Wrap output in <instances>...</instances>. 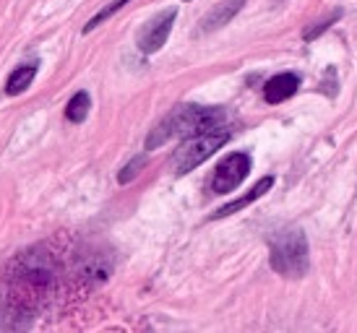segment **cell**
Here are the masks:
<instances>
[{
  "label": "cell",
  "mask_w": 357,
  "mask_h": 333,
  "mask_svg": "<svg viewBox=\"0 0 357 333\" xmlns=\"http://www.w3.org/2000/svg\"><path fill=\"white\" fill-rule=\"evenodd\" d=\"M222 123H225V109L222 107L180 104L157 127H151L149 138H146V151H154L172 138H188L199 136V133H208V130H219Z\"/></svg>",
  "instance_id": "6da1fadb"
},
{
  "label": "cell",
  "mask_w": 357,
  "mask_h": 333,
  "mask_svg": "<svg viewBox=\"0 0 357 333\" xmlns=\"http://www.w3.org/2000/svg\"><path fill=\"white\" fill-rule=\"evenodd\" d=\"M268 265L284 279H303L310 271L307 237L300 226H284L268 235Z\"/></svg>",
  "instance_id": "7a4b0ae2"
},
{
  "label": "cell",
  "mask_w": 357,
  "mask_h": 333,
  "mask_svg": "<svg viewBox=\"0 0 357 333\" xmlns=\"http://www.w3.org/2000/svg\"><path fill=\"white\" fill-rule=\"evenodd\" d=\"M227 141H229V133L222 130V127L219 130H208V133H199V136H188L183 141V146L175 151V157H172L175 175L178 177L188 175L190 169H196L208 157H214Z\"/></svg>",
  "instance_id": "3957f363"
},
{
  "label": "cell",
  "mask_w": 357,
  "mask_h": 333,
  "mask_svg": "<svg viewBox=\"0 0 357 333\" xmlns=\"http://www.w3.org/2000/svg\"><path fill=\"white\" fill-rule=\"evenodd\" d=\"M250 164H253L250 154H245V151H232V154H227V157L214 166V175H211V183H208L211 193H217V196L232 193L248 177Z\"/></svg>",
  "instance_id": "277c9868"
},
{
  "label": "cell",
  "mask_w": 357,
  "mask_h": 333,
  "mask_svg": "<svg viewBox=\"0 0 357 333\" xmlns=\"http://www.w3.org/2000/svg\"><path fill=\"white\" fill-rule=\"evenodd\" d=\"M175 19H178V6L165 8L151 21H146V26H144L139 34V49L144 55H154V52H159V49L167 45Z\"/></svg>",
  "instance_id": "5b68a950"
},
{
  "label": "cell",
  "mask_w": 357,
  "mask_h": 333,
  "mask_svg": "<svg viewBox=\"0 0 357 333\" xmlns=\"http://www.w3.org/2000/svg\"><path fill=\"white\" fill-rule=\"evenodd\" d=\"M243 6H245V0H222V3H217V6L201 19L199 31L201 34H208V31L222 29L225 24H229V21L238 16L240 10H243Z\"/></svg>",
  "instance_id": "8992f818"
},
{
  "label": "cell",
  "mask_w": 357,
  "mask_h": 333,
  "mask_svg": "<svg viewBox=\"0 0 357 333\" xmlns=\"http://www.w3.org/2000/svg\"><path fill=\"white\" fill-rule=\"evenodd\" d=\"M300 88V76L298 73H277L274 79L266 81V86H264V99H266L268 104H279V102H284V99L295 97Z\"/></svg>",
  "instance_id": "52a82bcc"
},
{
  "label": "cell",
  "mask_w": 357,
  "mask_h": 333,
  "mask_svg": "<svg viewBox=\"0 0 357 333\" xmlns=\"http://www.w3.org/2000/svg\"><path fill=\"white\" fill-rule=\"evenodd\" d=\"M274 187V177L266 175V177H261L256 185L250 187L245 196H240L238 201H229V203H225L222 208H217L214 214H211V219H225V216H232V214H238V211H243L245 206H250L253 201H258L261 196H266L268 190Z\"/></svg>",
  "instance_id": "ba28073f"
},
{
  "label": "cell",
  "mask_w": 357,
  "mask_h": 333,
  "mask_svg": "<svg viewBox=\"0 0 357 333\" xmlns=\"http://www.w3.org/2000/svg\"><path fill=\"white\" fill-rule=\"evenodd\" d=\"M37 68H40L37 63L19 65V68L8 76V81H6V94H8V97H16V94H21V91H26V88L31 86L34 76H37Z\"/></svg>",
  "instance_id": "9c48e42d"
},
{
  "label": "cell",
  "mask_w": 357,
  "mask_h": 333,
  "mask_svg": "<svg viewBox=\"0 0 357 333\" xmlns=\"http://www.w3.org/2000/svg\"><path fill=\"white\" fill-rule=\"evenodd\" d=\"M89 107H91V99L86 91H76L73 97L68 99V104H66V120L68 123H84L86 115H89Z\"/></svg>",
  "instance_id": "30bf717a"
},
{
  "label": "cell",
  "mask_w": 357,
  "mask_h": 333,
  "mask_svg": "<svg viewBox=\"0 0 357 333\" xmlns=\"http://www.w3.org/2000/svg\"><path fill=\"white\" fill-rule=\"evenodd\" d=\"M342 13H344L342 8H334L331 13H328V16H324L321 21H313V24H310V26L303 31V40L313 42L316 37H321V34H324L326 29H331V24H337V21L342 19Z\"/></svg>",
  "instance_id": "8fae6325"
},
{
  "label": "cell",
  "mask_w": 357,
  "mask_h": 333,
  "mask_svg": "<svg viewBox=\"0 0 357 333\" xmlns=\"http://www.w3.org/2000/svg\"><path fill=\"white\" fill-rule=\"evenodd\" d=\"M128 3H130V0H112L109 6H105V8H102L100 13H97V16H91L89 24L84 26V34H89V31H94L97 26H100V24H105L107 19H112V16H115V13H118L120 8H126Z\"/></svg>",
  "instance_id": "7c38bea8"
},
{
  "label": "cell",
  "mask_w": 357,
  "mask_h": 333,
  "mask_svg": "<svg viewBox=\"0 0 357 333\" xmlns=\"http://www.w3.org/2000/svg\"><path fill=\"white\" fill-rule=\"evenodd\" d=\"M144 164H146V157H133V159H130L128 164L120 169V175H118L120 185H128L130 180H136V177H139V172L144 169Z\"/></svg>",
  "instance_id": "4fadbf2b"
}]
</instances>
